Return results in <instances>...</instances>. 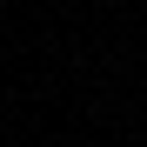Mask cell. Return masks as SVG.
<instances>
[]
</instances>
